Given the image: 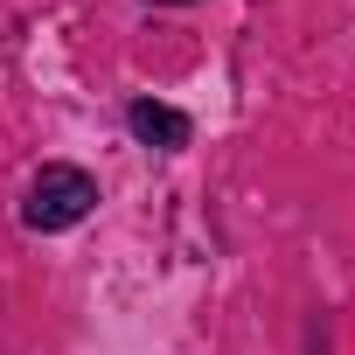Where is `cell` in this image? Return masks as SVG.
<instances>
[{
  "label": "cell",
  "instance_id": "cell-2",
  "mask_svg": "<svg viewBox=\"0 0 355 355\" xmlns=\"http://www.w3.org/2000/svg\"><path fill=\"white\" fill-rule=\"evenodd\" d=\"M125 125H132V132H139L146 146H160V153H174V146H189V132H196V125H189L182 112H174V105H153V98H139V105L125 112Z\"/></svg>",
  "mask_w": 355,
  "mask_h": 355
},
{
  "label": "cell",
  "instance_id": "cell-1",
  "mask_svg": "<svg viewBox=\"0 0 355 355\" xmlns=\"http://www.w3.org/2000/svg\"><path fill=\"white\" fill-rule=\"evenodd\" d=\"M98 209V182L84 167H42L28 182V202H21V223L28 230H70Z\"/></svg>",
  "mask_w": 355,
  "mask_h": 355
}]
</instances>
